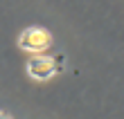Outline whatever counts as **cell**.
<instances>
[{
  "mask_svg": "<svg viewBox=\"0 0 124 119\" xmlns=\"http://www.w3.org/2000/svg\"><path fill=\"white\" fill-rule=\"evenodd\" d=\"M50 45H52V36L43 27H30V29H25V32L18 36V47L30 52V54L45 52Z\"/></svg>",
  "mask_w": 124,
  "mask_h": 119,
  "instance_id": "6da1fadb",
  "label": "cell"
},
{
  "mask_svg": "<svg viewBox=\"0 0 124 119\" xmlns=\"http://www.w3.org/2000/svg\"><path fill=\"white\" fill-rule=\"evenodd\" d=\"M59 65H61V58H52V56H34L30 58L27 63V72L32 74L34 79H50L52 74L59 72Z\"/></svg>",
  "mask_w": 124,
  "mask_h": 119,
  "instance_id": "7a4b0ae2",
  "label": "cell"
},
{
  "mask_svg": "<svg viewBox=\"0 0 124 119\" xmlns=\"http://www.w3.org/2000/svg\"><path fill=\"white\" fill-rule=\"evenodd\" d=\"M0 119H11V117H7L5 112H0Z\"/></svg>",
  "mask_w": 124,
  "mask_h": 119,
  "instance_id": "3957f363",
  "label": "cell"
}]
</instances>
